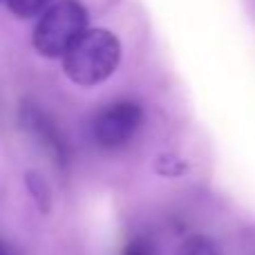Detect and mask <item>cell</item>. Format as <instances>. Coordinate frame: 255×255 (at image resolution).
Masks as SVG:
<instances>
[{
    "instance_id": "cell-8",
    "label": "cell",
    "mask_w": 255,
    "mask_h": 255,
    "mask_svg": "<svg viewBox=\"0 0 255 255\" xmlns=\"http://www.w3.org/2000/svg\"><path fill=\"white\" fill-rule=\"evenodd\" d=\"M124 255H152V253L143 242H132L124 249Z\"/></svg>"
},
{
    "instance_id": "cell-2",
    "label": "cell",
    "mask_w": 255,
    "mask_h": 255,
    "mask_svg": "<svg viewBox=\"0 0 255 255\" xmlns=\"http://www.w3.org/2000/svg\"><path fill=\"white\" fill-rule=\"evenodd\" d=\"M88 31V9L79 0L54 2L34 29V47L40 56L58 58Z\"/></svg>"
},
{
    "instance_id": "cell-7",
    "label": "cell",
    "mask_w": 255,
    "mask_h": 255,
    "mask_svg": "<svg viewBox=\"0 0 255 255\" xmlns=\"http://www.w3.org/2000/svg\"><path fill=\"white\" fill-rule=\"evenodd\" d=\"M186 168H188L186 161H181L179 157H175V154H170V152L161 154V157L154 161V170L163 177H179L186 172Z\"/></svg>"
},
{
    "instance_id": "cell-1",
    "label": "cell",
    "mask_w": 255,
    "mask_h": 255,
    "mask_svg": "<svg viewBox=\"0 0 255 255\" xmlns=\"http://www.w3.org/2000/svg\"><path fill=\"white\" fill-rule=\"evenodd\" d=\"M121 61V45L108 29H88L63 56V70L72 83L92 88L115 74Z\"/></svg>"
},
{
    "instance_id": "cell-4",
    "label": "cell",
    "mask_w": 255,
    "mask_h": 255,
    "mask_svg": "<svg viewBox=\"0 0 255 255\" xmlns=\"http://www.w3.org/2000/svg\"><path fill=\"white\" fill-rule=\"evenodd\" d=\"M25 186H27V193L31 195V199L36 202L40 213H49L52 208V190H49V184L40 172L29 170L25 172Z\"/></svg>"
},
{
    "instance_id": "cell-3",
    "label": "cell",
    "mask_w": 255,
    "mask_h": 255,
    "mask_svg": "<svg viewBox=\"0 0 255 255\" xmlns=\"http://www.w3.org/2000/svg\"><path fill=\"white\" fill-rule=\"evenodd\" d=\"M143 112L136 103L119 101L101 112L94 121V136L103 148H121L139 130Z\"/></svg>"
},
{
    "instance_id": "cell-6",
    "label": "cell",
    "mask_w": 255,
    "mask_h": 255,
    "mask_svg": "<svg viewBox=\"0 0 255 255\" xmlns=\"http://www.w3.org/2000/svg\"><path fill=\"white\" fill-rule=\"evenodd\" d=\"M49 2L52 0H7V7L18 18H31V16H38L40 11H47Z\"/></svg>"
},
{
    "instance_id": "cell-9",
    "label": "cell",
    "mask_w": 255,
    "mask_h": 255,
    "mask_svg": "<svg viewBox=\"0 0 255 255\" xmlns=\"http://www.w3.org/2000/svg\"><path fill=\"white\" fill-rule=\"evenodd\" d=\"M0 255H7V253H4V249H2V244H0Z\"/></svg>"
},
{
    "instance_id": "cell-5",
    "label": "cell",
    "mask_w": 255,
    "mask_h": 255,
    "mask_svg": "<svg viewBox=\"0 0 255 255\" xmlns=\"http://www.w3.org/2000/svg\"><path fill=\"white\" fill-rule=\"evenodd\" d=\"M177 255H222L220 247L206 235H190L188 240H184L179 247Z\"/></svg>"
}]
</instances>
